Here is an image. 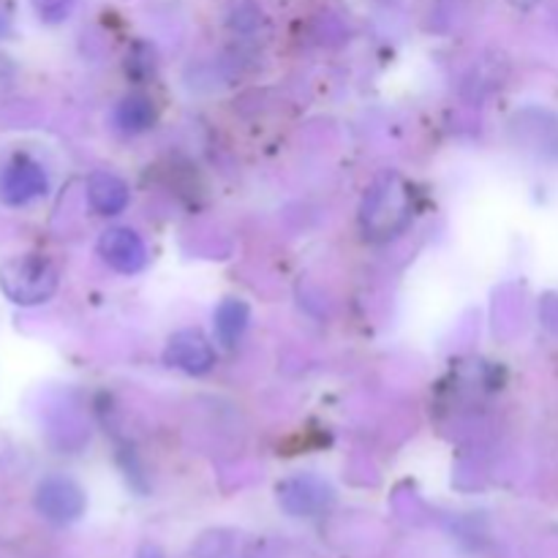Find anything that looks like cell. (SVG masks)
<instances>
[{"label":"cell","mask_w":558,"mask_h":558,"mask_svg":"<svg viewBox=\"0 0 558 558\" xmlns=\"http://www.w3.org/2000/svg\"><path fill=\"white\" fill-rule=\"evenodd\" d=\"M5 31H9V20H5V14H3V11H0V36H3Z\"/></svg>","instance_id":"cell-13"},{"label":"cell","mask_w":558,"mask_h":558,"mask_svg":"<svg viewBox=\"0 0 558 558\" xmlns=\"http://www.w3.org/2000/svg\"><path fill=\"white\" fill-rule=\"evenodd\" d=\"M156 123V107L147 96L142 93H131L123 101L114 107V125H118L123 134H142L150 125Z\"/></svg>","instance_id":"cell-10"},{"label":"cell","mask_w":558,"mask_h":558,"mask_svg":"<svg viewBox=\"0 0 558 558\" xmlns=\"http://www.w3.org/2000/svg\"><path fill=\"white\" fill-rule=\"evenodd\" d=\"M49 178L36 158L16 153L0 167V202L11 207L31 205L33 199L47 194Z\"/></svg>","instance_id":"cell-3"},{"label":"cell","mask_w":558,"mask_h":558,"mask_svg":"<svg viewBox=\"0 0 558 558\" xmlns=\"http://www.w3.org/2000/svg\"><path fill=\"white\" fill-rule=\"evenodd\" d=\"M85 191L87 202H90V207L98 216H118V213H123L125 207H129L131 199L129 185L112 172H93L90 178H87Z\"/></svg>","instance_id":"cell-7"},{"label":"cell","mask_w":558,"mask_h":558,"mask_svg":"<svg viewBox=\"0 0 558 558\" xmlns=\"http://www.w3.org/2000/svg\"><path fill=\"white\" fill-rule=\"evenodd\" d=\"M98 256L112 267L114 272L123 276H134L147 265V248L145 240L129 227H109L104 229L98 238Z\"/></svg>","instance_id":"cell-6"},{"label":"cell","mask_w":558,"mask_h":558,"mask_svg":"<svg viewBox=\"0 0 558 558\" xmlns=\"http://www.w3.org/2000/svg\"><path fill=\"white\" fill-rule=\"evenodd\" d=\"M33 5L44 22H63L74 11L76 0H33Z\"/></svg>","instance_id":"cell-11"},{"label":"cell","mask_w":558,"mask_h":558,"mask_svg":"<svg viewBox=\"0 0 558 558\" xmlns=\"http://www.w3.org/2000/svg\"><path fill=\"white\" fill-rule=\"evenodd\" d=\"M60 272L52 259L41 254L11 256L0 265V292L22 308L44 305L58 294Z\"/></svg>","instance_id":"cell-2"},{"label":"cell","mask_w":558,"mask_h":558,"mask_svg":"<svg viewBox=\"0 0 558 558\" xmlns=\"http://www.w3.org/2000/svg\"><path fill=\"white\" fill-rule=\"evenodd\" d=\"M412 221V189L401 174H385L371 185L360 210V227L368 240H390Z\"/></svg>","instance_id":"cell-1"},{"label":"cell","mask_w":558,"mask_h":558,"mask_svg":"<svg viewBox=\"0 0 558 558\" xmlns=\"http://www.w3.org/2000/svg\"><path fill=\"white\" fill-rule=\"evenodd\" d=\"M251 322V308L245 300L240 298H227L216 308V338L218 343H223L227 349H232L240 338L245 336Z\"/></svg>","instance_id":"cell-9"},{"label":"cell","mask_w":558,"mask_h":558,"mask_svg":"<svg viewBox=\"0 0 558 558\" xmlns=\"http://www.w3.org/2000/svg\"><path fill=\"white\" fill-rule=\"evenodd\" d=\"M36 510L47 518L49 523L58 526H69V523L80 521L85 512V490L69 477H47L38 483L36 488Z\"/></svg>","instance_id":"cell-4"},{"label":"cell","mask_w":558,"mask_h":558,"mask_svg":"<svg viewBox=\"0 0 558 558\" xmlns=\"http://www.w3.org/2000/svg\"><path fill=\"white\" fill-rule=\"evenodd\" d=\"M281 499L287 505L289 512H298V515H308L325 507V501H330V490L325 488V483L314 477H298L292 483H287L281 488Z\"/></svg>","instance_id":"cell-8"},{"label":"cell","mask_w":558,"mask_h":558,"mask_svg":"<svg viewBox=\"0 0 558 558\" xmlns=\"http://www.w3.org/2000/svg\"><path fill=\"white\" fill-rule=\"evenodd\" d=\"M163 363L169 368L183 371V374L202 376L216 365V349H213L210 338L205 332L194 330V327H185V330H178L167 341Z\"/></svg>","instance_id":"cell-5"},{"label":"cell","mask_w":558,"mask_h":558,"mask_svg":"<svg viewBox=\"0 0 558 558\" xmlns=\"http://www.w3.org/2000/svg\"><path fill=\"white\" fill-rule=\"evenodd\" d=\"M5 82H9V63H5V60L0 58V87H3Z\"/></svg>","instance_id":"cell-12"}]
</instances>
